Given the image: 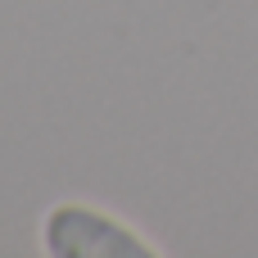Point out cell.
<instances>
[{"instance_id": "1", "label": "cell", "mask_w": 258, "mask_h": 258, "mask_svg": "<svg viewBox=\"0 0 258 258\" xmlns=\"http://www.w3.org/2000/svg\"><path fill=\"white\" fill-rule=\"evenodd\" d=\"M45 258H159L163 249L145 240L132 222L86 200H54L41 213Z\"/></svg>"}]
</instances>
